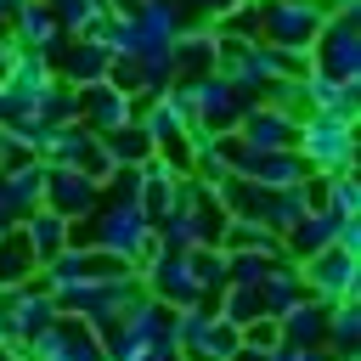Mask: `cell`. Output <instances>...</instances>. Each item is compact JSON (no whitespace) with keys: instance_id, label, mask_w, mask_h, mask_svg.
Listing matches in <instances>:
<instances>
[{"instance_id":"10","label":"cell","mask_w":361,"mask_h":361,"mask_svg":"<svg viewBox=\"0 0 361 361\" xmlns=\"http://www.w3.org/2000/svg\"><path fill=\"white\" fill-rule=\"evenodd\" d=\"M34 271H39V259L23 237V226H6L0 231V288H23V282H34Z\"/></svg>"},{"instance_id":"3","label":"cell","mask_w":361,"mask_h":361,"mask_svg":"<svg viewBox=\"0 0 361 361\" xmlns=\"http://www.w3.org/2000/svg\"><path fill=\"white\" fill-rule=\"evenodd\" d=\"M310 68L333 73V79H361V34H355V11H327V23L310 39Z\"/></svg>"},{"instance_id":"12","label":"cell","mask_w":361,"mask_h":361,"mask_svg":"<svg viewBox=\"0 0 361 361\" xmlns=\"http://www.w3.org/2000/svg\"><path fill=\"white\" fill-rule=\"evenodd\" d=\"M220 316H226L231 327H248L254 316H265V310H259V288H243V282H226V288H220Z\"/></svg>"},{"instance_id":"5","label":"cell","mask_w":361,"mask_h":361,"mask_svg":"<svg viewBox=\"0 0 361 361\" xmlns=\"http://www.w3.org/2000/svg\"><path fill=\"white\" fill-rule=\"evenodd\" d=\"M39 203L56 209L62 220H85V214L102 209V180H90L85 169H62V164H51V169H45V197H39Z\"/></svg>"},{"instance_id":"8","label":"cell","mask_w":361,"mask_h":361,"mask_svg":"<svg viewBox=\"0 0 361 361\" xmlns=\"http://www.w3.org/2000/svg\"><path fill=\"white\" fill-rule=\"evenodd\" d=\"M135 96H124V90H113L107 79H96V85H79V124L85 130H96V135H107V130H118V124H130L135 118Z\"/></svg>"},{"instance_id":"4","label":"cell","mask_w":361,"mask_h":361,"mask_svg":"<svg viewBox=\"0 0 361 361\" xmlns=\"http://www.w3.org/2000/svg\"><path fill=\"white\" fill-rule=\"evenodd\" d=\"M299 271H305V288L316 293V299H355V248H344V243H327L322 254H310V259H299Z\"/></svg>"},{"instance_id":"7","label":"cell","mask_w":361,"mask_h":361,"mask_svg":"<svg viewBox=\"0 0 361 361\" xmlns=\"http://www.w3.org/2000/svg\"><path fill=\"white\" fill-rule=\"evenodd\" d=\"M231 135L243 141V152H282V147H293V141H299V124H293L288 113H276V107L254 102V107L237 118V130H231Z\"/></svg>"},{"instance_id":"14","label":"cell","mask_w":361,"mask_h":361,"mask_svg":"<svg viewBox=\"0 0 361 361\" xmlns=\"http://www.w3.org/2000/svg\"><path fill=\"white\" fill-rule=\"evenodd\" d=\"M0 361H17V350H11V344H6V338H0Z\"/></svg>"},{"instance_id":"1","label":"cell","mask_w":361,"mask_h":361,"mask_svg":"<svg viewBox=\"0 0 361 361\" xmlns=\"http://www.w3.org/2000/svg\"><path fill=\"white\" fill-rule=\"evenodd\" d=\"M350 130H355L350 113H305L293 152L310 164V175H344L350 158H355V135Z\"/></svg>"},{"instance_id":"11","label":"cell","mask_w":361,"mask_h":361,"mask_svg":"<svg viewBox=\"0 0 361 361\" xmlns=\"http://www.w3.org/2000/svg\"><path fill=\"white\" fill-rule=\"evenodd\" d=\"M102 141V152L113 158V164H141V158H152V135L130 118V124H118V130H107V135H96Z\"/></svg>"},{"instance_id":"2","label":"cell","mask_w":361,"mask_h":361,"mask_svg":"<svg viewBox=\"0 0 361 361\" xmlns=\"http://www.w3.org/2000/svg\"><path fill=\"white\" fill-rule=\"evenodd\" d=\"M254 11H259V34L254 39L276 45V51H293V56H305L316 28L327 23V11L316 0H254Z\"/></svg>"},{"instance_id":"6","label":"cell","mask_w":361,"mask_h":361,"mask_svg":"<svg viewBox=\"0 0 361 361\" xmlns=\"http://www.w3.org/2000/svg\"><path fill=\"white\" fill-rule=\"evenodd\" d=\"M107 62H113V51L102 45V39H90V34H68L56 51H51V73L62 79V85H96V79H107Z\"/></svg>"},{"instance_id":"9","label":"cell","mask_w":361,"mask_h":361,"mask_svg":"<svg viewBox=\"0 0 361 361\" xmlns=\"http://www.w3.org/2000/svg\"><path fill=\"white\" fill-rule=\"evenodd\" d=\"M6 23H11V45H17V51H39V56H51V51L68 39V34L56 28V17H51L45 0H23Z\"/></svg>"},{"instance_id":"13","label":"cell","mask_w":361,"mask_h":361,"mask_svg":"<svg viewBox=\"0 0 361 361\" xmlns=\"http://www.w3.org/2000/svg\"><path fill=\"white\" fill-rule=\"evenodd\" d=\"M243 344H248V350H259V355H265V350H276V344H282V322H276V316H254V322L243 327Z\"/></svg>"}]
</instances>
